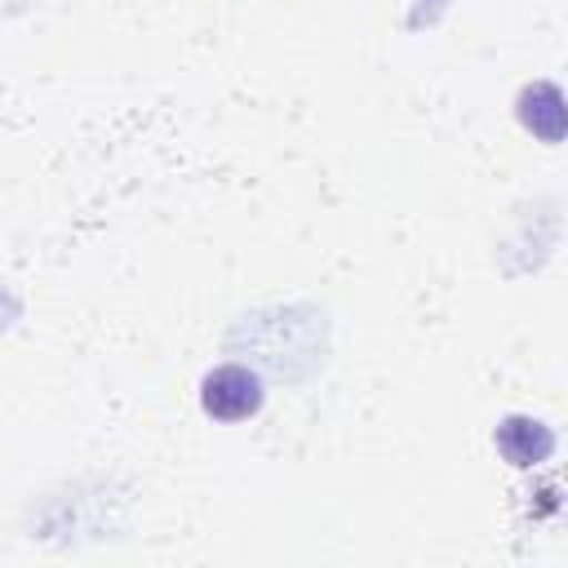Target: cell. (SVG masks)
<instances>
[{"label":"cell","instance_id":"cell-1","mask_svg":"<svg viewBox=\"0 0 568 568\" xmlns=\"http://www.w3.org/2000/svg\"><path fill=\"white\" fill-rule=\"evenodd\" d=\"M262 399H266L262 377L244 364H222L200 382V408L217 422H244L262 408Z\"/></svg>","mask_w":568,"mask_h":568},{"label":"cell","instance_id":"cell-2","mask_svg":"<svg viewBox=\"0 0 568 568\" xmlns=\"http://www.w3.org/2000/svg\"><path fill=\"white\" fill-rule=\"evenodd\" d=\"M497 448H501L506 462H515V466H537V462L550 457L555 435H550V426H541L537 417H506V422L497 426Z\"/></svg>","mask_w":568,"mask_h":568}]
</instances>
